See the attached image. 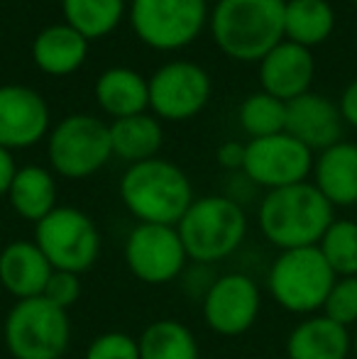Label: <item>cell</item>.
Segmentation results:
<instances>
[{
    "instance_id": "6da1fadb",
    "label": "cell",
    "mask_w": 357,
    "mask_h": 359,
    "mask_svg": "<svg viewBox=\"0 0 357 359\" xmlns=\"http://www.w3.org/2000/svg\"><path fill=\"white\" fill-rule=\"evenodd\" d=\"M333 220L335 208L311 181L267 191L257 208L260 232L279 252L318 247Z\"/></svg>"
},
{
    "instance_id": "7a4b0ae2",
    "label": "cell",
    "mask_w": 357,
    "mask_h": 359,
    "mask_svg": "<svg viewBox=\"0 0 357 359\" xmlns=\"http://www.w3.org/2000/svg\"><path fill=\"white\" fill-rule=\"evenodd\" d=\"M286 0H218L210 15V32L225 57L262 62L284 42Z\"/></svg>"
},
{
    "instance_id": "3957f363",
    "label": "cell",
    "mask_w": 357,
    "mask_h": 359,
    "mask_svg": "<svg viewBox=\"0 0 357 359\" xmlns=\"http://www.w3.org/2000/svg\"><path fill=\"white\" fill-rule=\"evenodd\" d=\"M120 201L137 222L177 227L196 198L186 171L174 161L154 156L125 169Z\"/></svg>"
},
{
    "instance_id": "277c9868",
    "label": "cell",
    "mask_w": 357,
    "mask_h": 359,
    "mask_svg": "<svg viewBox=\"0 0 357 359\" xmlns=\"http://www.w3.org/2000/svg\"><path fill=\"white\" fill-rule=\"evenodd\" d=\"M191 262L218 264L233 257L248 237V213L230 196H201L177 225Z\"/></svg>"
},
{
    "instance_id": "5b68a950",
    "label": "cell",
    "mask_w": 357,
    "mask_h": 359,
    "mask_svg": "<svg viewBox=\"0 0 357 359\" xmlns=\"http://www.w3.org/2000/svg\"><path fill=\"white\" fill-rule=\"evenodd\" d=\"M335 279L338 276L318 247L284 250L269 264L267 291L271 301L286 313L306 318L323 311Z\"/></svg>"
},
{
    "instance_id": "8992f818",
    "label": "cell",
    "mask_w": 357,
    "mask_h": 359,
    "mask_svg": "<svg viewBox=\"0 0 357 359\" xmlns=\"http://www.w3.org/2000/svg\"><path fill=\"white\" fill-rule=\"evenodd\" d=\"M3 345L13 359H64L72 345L69 311L44 296L15 301L3 320Z\"/></svg>"
},
{
    "instance_id": "52a82bcc",
    "label": "cell",
    "mask_w": 357,
    "mask_h": 359,
    "mask_svg": "<svg viewBox=\"0 0 357 359\" xmlns=\"http://www.w3.org/2000/svg\"><path fill=\"white\" fill-rule=\"evenodd\" d=\"M34 245L52 269L81 276L100 257V232L88 213L74 205H57L34 225Z\"/></svg>"
},
{
    "instance_id": "ba28073f",
    "label": "cell",
    "mask_w": 357,
    "mask_h": 359,
    "mask_svg": "<svg viewBox=\"0 0 357 359\" xmlns=\"http://www.w3.org/2000/svg\"><path fill=\"white\" fill-rule=\"evenodd\" d=\"M49 166L64 179H88L113 156L110 125L93 115H69L49 133Z\"/></svg>"
},
{
    "instance_id": "9c48e42d",
    "label": "cell",
    "mask_w": 357,
    "mask_h": 359,
    "mask_svg": "<svg viewBox=\"0 0 357 359\" xmlns=\"http://www.w3.org/2000/svg\"><path fill=\"white\" fill-rule=\"evenodd\" d=\"M123 259L130 274L147 286H167L179 281L191 262L177 227L149 222H137L128 232Z\"/></svg>"
},
{
    "instance_id": "30bf717a",
    "label": "cell",
    "mask_w": 357,
    "mask_h": 359,
    "mask_svg": "<svg viewBox=\"0 0 357 359\" xmlns=\"http://www.w3.org/2000/svg\"><path fill=\"white\" fill-rule=\"evenodd\" d=\"M208 20L206 0H133L130 22L147 47L174 52L191 44Z\"/></svg>"
},
{
    "instance_id": "8fae6325",
    "label": "cell",
    "mask_w": 357,
    "mask_h": 359,
    "mask_svg": "<svg viewBox=\"0 0 357 359\" xmlns=\"http://www.w3.org/2000/svg\"><path fill=\"white\" fill-rule=\"evenodd\" d=\"M314 151L289 133L271 135V137L250 140L245 151L243 174L252 186L264 191L286 189L309 181L314 171Z\"/></svg>"
},
{
    "instance_id": "7c38bea8",
    "label": "cell",
    "mask_w": 357,
    "mask_h": 359,
    "mask_svg": "<svg viewBox=\"0 0 357 359\" xmlns=\"http://www.w3.org/2000/svg\"><path fill=\"white\" fill-rule=\"evenodd\" d=\"M262 288L250 274H220L201 301V316L208 330L220 337H238L257 323Z\"/></svg>"
},
{
    "instance_id": "4fadbf2b",
    "label": "cell",
    "mask_w": 357,
    "mask_h": 359,
    "mask_svg": "<svg viewBox=\"0 0 357 359\" xmlns=\"http://www.w3.org/2000/svg\"><path fill=\"white\" fill-rule=\"evenodd\" d=\"M210 98V76L194 62H169L149 79V108L157 118L189 120L206 108Z\"/></svg>"
},
{
    "instance_id": "5bb4252c",
    "label": "cell",
    "mask_w": 357,
    "mask_h": 359,
    "mask_svg": "<svg viewBox=\"0 0 357 359\" xmlns=\"http://www.w3.org/2000/svg\"><path fill=\"white\" fill-rule=\"evenodd\" d=\"M49 133V108L27 86H0V147L27 149Z\"/></svg>"
},
{
    "instance_id": "9a60e30c",
    "label": "cell",
    "mask_w": 357,
    "mask_h": 359,
    "mask_svg": "<svg viewBox=\"0 0 357 359\" xmlns=\"http://www.w3.org/2000/svg\"><path fill=\"white\" fill-rule=\"evenodd\" d=\"M340 108L318 93H304L286 103V133L311 151H323L343 140Z\"/></svg>"
},
{
    "instance_id": "2e32d148",
    "label": "cell",
    "mask_w": 357,
    "mask_h": 359,
    "mask_svg": "<svg viewBox=\"0 0 357 359\" xmlns=\"http://www.w3.org/2000/svg\"><path fill=\"white\" fill-rule=\"evenodd\" d=\"M316 62L311 49L294 44L289 39L279 42L267 57L260 62V83L262 90L274 98L289 100L309 93L314 83Z\"/></svg>"
},
{
    "instance_id": "e0dca14e",
    "label": "cell",
    "mask_w": 357,
    "mask_h": 359,
    "mask_svg": "<svg viewBox=\"0 0 357 359\" xmlns=\"http://www.w3.org/2000/svg\"><path fill=\"white\" fill-rule=\"evenodd\" d=\"M286 359H350L353 330L323 313L306 316L286 335Z\"/></svg>"
},
{
    "instance_id": "ac0fdd59",
    "label": "cell",
    "mask_w": 357,
    "mask_h": 359,
    "mask_svg": "<svg viewBox=\"0 0 357 359\" xmlns=\"http://www.w3.org/2000/svg\"><path fill=\"white\" fill-rule=\"evenodd\" d=\"M52 274V264L34 240H13L0 250V286L15 301L42 296Z\"/></svg>"
},
{
    "instance_id": "d6986e66",
    "label": "cell",
    "mask_w": 357,
    "mask_h": 359,
    "mask_svg": "<svg viewBox=\"0 0 357 359\" xmlns=\"http://www.w3.org/2000/svg\"><path fill=\"white\" fill-rule=\"evenodd\" d=\"M311 176V184L325 196L333 208L357 205V142L340 140L338 144L318 151Z\"/></svg>"
},
{
    "instance_id": "ffe728a7",
    "label": "cell",
    "mask_w": 357,
    "mask_h": 359,
    "mask_svg": "<svg viewBox=\"0 0 357 359\" xmlns=\"http://www.w3.org/2000/svg\"><path fill=\"white\" fill-rule=\"evenodd\" d=\"M88 39L72 25H52L37 34L32 44V59L44 74L69 76L86 62Z\"/></svg>"
},
{
    "instance_id": "44dd1931",
    "label": "cell",
    "mask_w": 357,
    "mask_h": 359,
    "mask_svg": "<svg viewBox=\"0 0 357 359\" xmlns=\"http://www.w3.org/2000/svg\"><path fill=\"white\" fill-rule=\"evenodd\" d=\"M95 100L113 120L140 115L149 108V81L128 67L105 69L95 81Z\"/></svg>"
},
{
    "instance_id": "7402d4cb",
    "label": "cell",
    "mask_w": 357,
    "mask_h": 359,
    "mask_svg": "<svg viewBox=\"0 0 357 359\" xmlns=\"http://www.w3.org/2000/svg\"><path fill=\"white\" fill-rule=\"evenodd\" d=\"M8 203L22 220L37 225L42 217H47L59 205L54 171L37 164L20 166L8 191Z\"/></svg>"
},
{
    "instance_id": "603a6c76",
    "label": "cell",
    "mask_w": 357,
    "mask_h": 359,
    "mask_svg": "<svg viewBox=\"0 0 357 359\" xmlns=\"http://www.w3.org/2000/svg\"><path fill=\"white\" fill-rule=\"evenodd\" d=\"M162 142H164L162 125H159V120L154 115L140 113L110 123L113 154L120 156L123 161H130V164L154 159L157 151L162 149Z\"/></svg>"
},
{
    "instance_id": "cb8c5ba5",
    "label": "cell",
    "mask_w": 357,
    "mask_h": 359,
    "mask_svg": "<svg viewBox=\"0 0 357 359\" xmlns=\"http://www.w3.org/2000/svg\"><path fill=\"white\" fill-rule=\"evenodd\" d=\"M335 29V13L328 0H286L284 39L311 49L323 44Z\"/></svg>"
},
{
    "instance_id": "d4e9b609",
    "label": "cell",
    "mask_w": 357,
    "mask_h": 359,
    "mask_svg": "<svg viewBox=\"0 0 357 359\" xmlns=\"http://www.w3.org/2000/svg\"><path fill=\"white\" fill-rule=\"evenodd\" d=\"M140 359H201L198 340L189 325L174 318L152 320L137 335Z\"/></svg>"
},
{
    "instance_id": "484cf974",
    "label": "cell",
    "mask_w": 357,
    "mask_h": 359,
    "mask_svg": "<svg viewBox=\"0 0 357 359\" xmlns=\"http://www.w3.org/2000/svg\"><path fill=\"white\" fill-rule=\"evenodd\" d=\"M67 25L86 39H100L120 25L125 0H62Z\"/></svg>"
},
{
    "instance_id": "4316f807",
    "label": "cell",
    "mask_w": 357,
    "mask_h": 359,
    "mask_svg": "<svg viewBox=\"0 0 357 359\" xmlns=\"http://www.w3.org/2000/svg\"><path fill=\"white\" fill-rule=\"evenodd\" d=\"M240 128L250 135V140L286 133V103L264 90L252 93L240 105Z\"/></svg>"
},
{
    "instance_id": "83f0119b",
    "label": "cell",
    "mask_w": 357,
    "mask_h": 359,
    "mask_svg": "<svg viewBox=\"0 0 357 359\" xmlns=\"http://www.w3.org/2000/svg\"><path fill=\"white\" fill-rule=\"evenodd\" d=\"M335 276H357V220L335 217L318 242Z\"/></svg>"
},
{
    "instance_id": "f1b7e54d",
    "label": "cell",
    "mask_w": 357,
    "mask_h": 359,
    "mask_svg": "<svg viewBox=\"0 0 357 359\" xmlns=\"http://www.w3.org/2000/svg\"><path fill=\"white\" fill-rule=\"evenodd\" d=\"M321 313L345 327H357V276H338Z\"/></svg>"
},
{
    "instance_id": "f546056e",
    "label": "cell",
    "mask_w": 357,
    "mask_h": 359,
    "mask_svg": "<svg viewBox=\"0 0 357 359\" xmlns=\"http://www.w3.org/2000/svg\"><path fill=\"white\" fill-rule=\"evenodd\" d=\"M83 359H140L137 337L120 330L100 332L88 342Z\"/></svg>"
},
{
    "instance_id": "4dcf8cb0",
    "label": "cell",
    "mask_w": 357,
    "mask_h": 359,
    "mask_svg": "<svg viewBox=\"0 0 357 359\" xmlns=\"http://www.w3.org/2000/svg\"><path fill=\"white\" fill-rule=\"evenodd\" d=\"M42 296L47 298V301H52L54 306L69 311V308L81 298V279H79V274H72V271L54 269V274L49 276L47 288H44Z\"/></svg>"
},
{
    "instance_id": "1f68e13d",
    "label": "cell",
    "mask_w": 357,
    "mask_h": 359,
    "mask_svg": "<svg viewBox=\"0 0 357 359\" xmlns=\"http://www.w3.org/2000/svg\"><path fill=\"white\" fill-rule=\"evenodd\" d=\"M245 151H248V144L240 142H223L215 151V159L223 169L228 171H243L245 166Z\"/></svg>"
},
{
    "instance_id": "d6a6232c",
    "label": "cell",
    "mask_w": 357,
    "mask_h": 359,
    "mask_svg": "<svg viewBox=\"0 0 357 359\" xmlns=\"http://www.w3.org/2000/svg\"><path fill=\"white\" fill-rule=\"evenodd\" d=\"M338 108H340V115H343L345 123L357 130V79L345 86Z\"/></svg>"
},
{
    "instance_id": "836d02e7",
    "label": "cell",
    "mask_w": 357,
    "mask_h": 359,
    "mask_svg": "<svg viewBox=\"0 0 357 359\" xmlns=\"http://www.w3.org/2000/svg\"><path fill=\"white\" fill-rule=\"evenodd\" d=\"M15 174H18V164H15L13 151L0 147V196H8Z\"/></svg>"
},
{
    "instance_id": "e575fe53",
    "label": "cell",
    "mask_w": 357,
    "mask_h": 359,
    "mask_svg": "<svg viewBox=\"0 0 357 359\" xmlns=\"http://www.w3.org/2000/svg\"><path fill=\"white\" fill-rule=\"evenodd\" d=\"M353 359H357V327L353 330Z\"/></svg>"
},
{
    "instance_id": "d590c367",
    "label": "cell",
    "mask_w": 357,
    "mask_h": 359,
    "mask_svg": "<svg viewBox=\"0 0 357 359\" xmlns=\"http://www.w3.org/2000/svg\"><path fill=\"white\" fill-rule=\"evenodd\" d=\"M0 250H3V225H0Z\"/></svg>"
},
{
    "instance_id": "8d00e7d4",
    "label": "cell",
    "mask_w": 357,
    "mask_h": 359,
    "mask_svg": "<svg viewBox=\"0 0 357 359\" xmlns=\"http://www.w3.org/2000/svg\"><path fill=\"white\" fill-rule=\"evenodd\" d=\"M0 345H3V327H0Z\"/></svg>"
},
{
    "instance_id": "74e56055",
    "label": "cell",
    "mask_w": 357,
    "mask_h": 359,
    "mask_svg": "<svg viewBox=\"0 0 357 359\" xmlns=\"http://www.w3.org/2000/svg\"><path fill=\"white\" fill-rule=\"evenodd\" d=\"M353 3H355V5H357V0H353Z\"/></svg>"
}]
</instances>
